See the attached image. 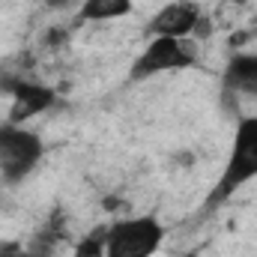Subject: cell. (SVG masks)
I'll use <instances>...</instances> for the list:
<instances>
[{"label":"cell","mask_w":257,"mask_h":257,"mask_svg":"<svg viewBox=\"0 0 257 257\" xmlns=\"http://www.w3.org/2000/svg\"><path fill=\"white\" fill-rule=\"evenodd\" d=\"M257 180V114L242 117L233 132V144H230V156L224 162V171L215 183V189L206 197V212L221 206L227 197L239 192L245 183Z\"/></svg>","instance_id":"obj_1"},{"label":"cell","mask_w":257,"mask_h":257,"mask_svg":"<svg viewBox=\"0 0 257 257\" xmlns=\"http://www.w3.org/2000/svg\"><path fill=\"white\" fill-rule=\"evenodd\" d=\"M194 63H197V42L192 36H150V42L128 66V81L141 84L156 75L186 72Z\"/></svg>","instance_id":"obj_2"},{"label":"cell","mask_w":257,"mask_h":257,"mask_svg":"<svg viewBox=\"0 0 257 257\" xmlns=\"http://www.w3.org/2000/svg\"><path fill=\"white\" fill-rule=\"evenodd\" d=\"M45 159V141L24 123H0V177L9 186L24 183Z\"/></svg>","instance_id":"obj_3"},{"label":"cell","mask_w":257,"mask_h":257,"mask_svg":"<svg viewBox=\"0 0 257 257\" xmlns=\"http://www.w3.org/2000/svg\"><path fill=\"white\" fill-rule=\"evenodd\" d=\"M165 242V224L156 215H132L108 224L105 257H153Z\"/></svg>","instance_id":"obj_4"},{"label":"cell","mask_w":257,"mask_h":257,"mask_svg":"<svg viewBox=\"0 0 257 257\" xmlns=\"http://www.w3.org/2000/svg\"><path fill=\"white\" fill-rule=\"evenodd\" d=\"M200 15L203 12L194 0H171L150 18L147 33L150 36H192Z\"/></svg>","instance_id":"obj_5"},{"label":"cell","mask_w":257,"mask_h":257,"mask_svg":"<svg viewBox=\"0 0 257 257\" xmlns=\"http://www.w3.org/2000/svg\"><path fill=\"white\" fill-rule=\"evenodd\" d=\"M9 93H12L9 123H27V120L39 117L42 111H48L57 102V93L45 84H36V81H15L9 87Z\"/></svg>","instance_id":"obj_6"},{"label":"cell","mask_w":257,"mask_h":257,"mask_svg":"<svg viewBox=\"0 0 257 257\" xmlns=\"http://www.w3.org/2000/svg\"><path fill=\"white\" fill-rule=\"evenodd\" d=\"M224 90L239 93V96H254L257 99V54H233L224 66Z\"/></svg>","instance_id":"obj_7"},{"label":"cell","mask_w":257,"mask_h":257,"mask_svg":"<svg viewBox=\"0 0 257 257\" xmlns=\"http://www.w3.org/2000/svg\"><path fill=\"white\" fill-rule=\"evenodd\" d=\"M132 6H135V0H81L78 18H81V21H90V24L114 21V18L128 15Z\"/></svg>","instance_id":"obj_8"},{"label":"cell","mask_w":257,"mask_h":257,"mask_svg":"<svg viewBox=\"0 0 257 257\" xmlns=\"http://www.w3.org/2000/svg\"><path fill=\"white\" fill-rule=\"evenodd\" d=\"M105 230L108 224L96 227L93 233H87L75 248H72V257H105Z\"/></svg>","instance_id":"obj_9"},{"label":"cell","mask_w":257,"mask_h":257,"mask_svg":"<svg viewBox=\"0 0 257 257\" xmlns=\"http://www.w3.org/2000/svg\"><path fill=\"white\" fill-rule=\"evenodd\" d=\"M0 257H30V245L18 239H0Z\"/></svg>","instance_id":"obj_10"},{"label":"cell","mask_w":257,"mask_h":257,"mask_svg":"<svg viewBox=\"0 0 257 257\" xmlns=\"http://www.w3.org/2000/svg\"><path fill=\"white\" fill-rule=\"evenodd\" d=\"M45 3H48V9H66V6H75L81 0H45Z\"/></svg>","instance_id":"obj_11"},{"label":"cell","mask_w":257,"mask_h":257,"mask_svg":"<svg viewBox=\"0 0 257 257\" xmlns=\"http://www.w3.org/2000/svg\"><path fill=\"white\" fill-rule=\"evenodd\" d=\"M183 257H200V251H186Z\"/></svg>","instance_id":"obj_12"}]
</instances>
